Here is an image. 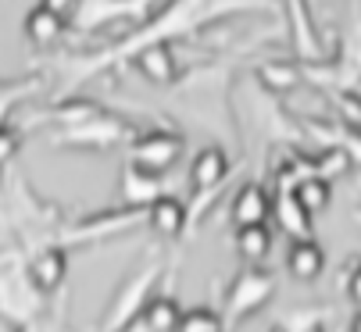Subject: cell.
Masks as SVG:
<instances>
[{"mask_svg":"<svg viewBox=\"0 0 361 332\" xmlns=\"http://www.w3.org/2000/svg\"><path fill=\"white\" fill-rule=\"evenodd\" d=\"M247 11H262V15H279L276 0H169V4L150 15L147 22H140L129 36H122L115 47H108L104 54L86 61V68H100L111 65L115 58H133V54L147 43H176L183 36H190L193 29H208L219 18L229 15H247Z\"/></svg>","mask_w":361,"mask_h":332,"instance_id":"cell-1","label":"cell"},{"mask_svg":"<svg viewBox=\"0 0 361 332\" xmlns=\"http://www.w3.org/2000/svg\"><path fill=\"white\" fill-rule=\"evenodd\" d=\"M154 0H79L72 11V29L75 32H97L108 22H122V18H143L150 11Z\"/></svg>","mask_w":361,"mask_h":332,"instance_id":"cell-2","label":"cell"},{"mask_svg":"<svg viewBox=\"0 0 361 332\" xmlns=\"http://www.w3.org/2000/svg\"><path fill=\"white\" fill-rule=\"evenodd\" d=\"M286 18H290V39L297 47L300 58H319V36H315V22L307 15L304 0H283Z\"/></svg>","mask_w":361,"mask_h":332,"instance_id":"cell-3","label":"cell"},{"mask_svg":"<svg viewBox=\"0 0 361 332\" xmlns=\"http://www.w3.org/2000/svg\"><path fill=\"white\" fill-rule=\"evenodd\" d=\"M22 29H25V36H29L32 43H39V47L58 43V39L65 36V15L54 11V8H47V4H36V8L25 11Z\"/></svg>","mask_w":361,"mask_h":332,"instance_id":"cell-4","label":"cell"},{"mask_svg":"<svg viewBox=\"0 0 361 332\" xmlns=\"http://www.w3.org/2000/svg\"><path fill=\"white\" fill-rule=\"evenodd\" d=\"M136 65L140 72L150 79V82H172L176 79V54H172V43H147L140 47L136 54Z\"/></svg>","mask_w":361,"mask_h":332,"instance_id":"cell-5","label":"cell"},{"mask_svg":"<svg viewBox=\"0 0 361 332\" xmlns=\"http://www.w3.org/2000/svg\"><path fill=\"white\" fill-rule=\"evenodd\" d=\"M262 79H269V82H293L297 79V68L293 65H283V61H269L262 68Z\"/></svg>","mask_w":361,"mask_h":332,"instance_id":"cell-6","label":"cell"},{"mask_svg":"<svg viewBox=\"0 0 361 332\" xmlns=\"http://www.w3.org/2000/svg\"><path fill=\"white\" fill-rule=\"evenodd\" d=\"M39 4H47V8H54V11L65 15V11H72V8L79 4V0H39Z\"/></svg>","mask_w":361,"mask_h":332,"instance_id":"cell-7","label":"cell"}]
</instances>
